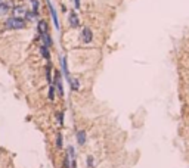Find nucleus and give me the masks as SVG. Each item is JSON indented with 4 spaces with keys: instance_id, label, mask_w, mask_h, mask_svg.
<instances>
[{
    "instance_id": "nucleus-13",
    "label": "nucleus",
    "mask_w": 189,
    "mask_h": 168,
    "mask_svg": "<svg viewBox=\"0 0 189 168\" xmlns=\"http://www.w3.org/2000/svg\"><path fill=\"white\" fill-rule=\"evenodd\" d=\"M31 4H33V13L37 16L38 15V7H40V0H31Z\"/></svg>"
},
{
    "instance_id": "nucleus-6",
    "label": "nucleus",
    "mask_w": 189,
    "mask_h": 168,
    "mask_svg": "<svg viewBox=\"0 0 189 168\" xmlns=\"http://www.w3.org/2000/svg\"><path fill=\"white\" fill-rule=\"evenodd\" d=\"M47 6H49V10H50V15H52V19H53V25H55V28H56V30H59V21H58L56 10H55V7L52 6V3H50V1H47Z\"/></svg>"
},
{
    "instance_id": "nucleus-2",
    "label": "nucleus",
    "mask_w": 189,
    "mask_h": 168,
    "mask_svg": "<svg viewBox=\"0 0 189 168\" xmlns=\"http://www.w3.org/2000/svg\"><path fill=\"white\" fill-rule=\"evenodd\" d=\"M53 87H55V90H56L61 96H64V85H62V74H61V71H55Z\"/></svg>"
},
{
    "instance_id": "nucleus-9",
    "label": "nucleus",
    "mask_w": 189,
    "mask_h": 168,
    "mask_svg": "<svg viewBox=\"0 0 189 168\" xmlns=\"http://www.w3.org/2000/svg\"><path fill=\"white\" fill-rule=\"evenodd\" d=\"M77 142H78V145H84L86 143V133L83 130H80L77 133Z\"/></svg>"
},
{
    "instance_id": "nucleus-11",
    "label": "nucleus",
    "mask_w": 189,
    "mask_h": 168,
    "mask_svg": "<svg viewBox=\"0 0 189 168\" xmlns=\"http://www.w3.org/2000/svg\"><path fill=\"white\" fill-rule=\"evenodd\" d=\"M68 83H70V85H71L73 90H78V88H80V83L77 81L76 78H73V77H68Z\"/></svg>"
},
{
    "instance_id": "nucleus-17",
    "label": "nucleus",
    "mask_w": 189,
    "mask_h": 168,
    "mask_svg": "<svg viewBox=\"0 0 189 168\" xmlns=\"http://www.w3.org/2000/svg\"><path fill=\"white\" fill-rule=\"evenodd\" d=\"M87 162H89V167H93V161H92V158H90V156H89Z\"/></svg>"
},
{
    "instance_id": "nucleus-8",
    "label": "nucleus",
    "mask_w": 189,
    "mask_h": 168,
    "mask_svg": "<svg viewBox=\"0 0 189 168\" xmlns=\"http://www.w3.org/2000/svg\"><path fill=\"white\" fill-rule=\"evenodd\" d=\"M37 30H38V34L40 36H43V34H46V33H49V28H47V22L46 21H38V27H37Z\"/></svg>"
},
{
    "instance_id": "nucleus-12",
    "label": "nucleus",
    "mask_w": 189,
    "mask_h": 168,
    "mask_svg": "<svg viewBox=\"0 0 189 168\" xmlns=\"http://www.w3.org/2000/svg\"><path fill=\"white\" fill-rule=\"evenodd\" d=\"M40 52H41V56H43L44 59H49V58H50V53H49V47H47V46L43 44V46L40 47Z\"/></svg>"
},
{
    "instance_id": "nucleus-4",
    "label": "nucleus",
    "mask_w": 189,
    "mask_h": 168,
    "mask_svg": "<svg viewBox=\"0 0 189 168\" xmlns=\"http://www.w3.org/2000/svg\"><path fill=\"white\" fill-rule=\"evenodd\" d=\"M27 9L24 7V6H15L13 9H12V13H13V16L15 18H21V19H24L25 16H27Z\"/></svg>"
},
{
    "instance_id": "nucleus-15",
    "label": "nucleus",
    "mask_w": 189,
    "mask_h": 168,
    "mask_svg": "<svg viewBox=\"0 0 189 168\" xmlns=\"http://www.w3.org/2000/svg\"><path fill=\"white\" fill-rule=\"evenodd\" d=\"M56 146H58V148H62V137H61V134L58 136V140H56Z\"/></svg>"
},
{
    "instance_id": "nucleus-10",
    "label": "nucleus",
    "mask_w": 189,
    "mask_h": 168,
    "mask_svg": "<svg viewBox=\"0 0 189 168\" xmlns=\"http://www.w3.org/2000/svg\"><path fill=\"white\" fill-rule=\"evenodd\" d=\"M46 78H47L49 84H53V80H52V65L50 64H47V66H46Z\"/></svg>"
},
{
    "instance_id": "nucleus-14",
    "label": "nucleus",
    "mask_w": 189,
    "mask_h": 168,
    "mask_svg": "<svg viewBox=\"0 0 189 168\" xmlns=\"http://www.w3.org/2000/svg\"><path fill=\"white\" fill-rule=\"evenodd\" d=\"M49 99L50 100L55 99V87H53V84H49Z\"/></svg>"
},
{
    "instance_id": "nucleus-16",
    "label": "nucleus",
    "mask_w": 189,
    "mask_h": 168,
    "mask_svg": "<svg viewBox=\"0 0 189 168\" xmlns=\"http://www.w3.org/2000/svg\"><path fill=\"white\" fill-rule=\"evenodd\" d=\"M74 7H76V9H80V0H74Z\"/></svg>"
},
{
    "instance_id": "nucleus-7",
    "label": "nucleus",
    "mask_w": 189,
    "mask_h": 168,
    "mask_svg": "<svg viewBox=\"0 0 189 168\" xmlns=\"http://www.w3.org/2000/svg\"><path fill=\"white\" fill-rule=\"evenodd\" d=\"M68 21H70V25H71L73 28H77V27L80 25V21H78V16H77L76 12H71V13H70Z\"/></svg>"
},
{
    "instance_id": "nucleus-5",
    "label": "nucleus",
    "mask_w": 189,
    "mask_h": 168,
    "mask_svg": "<svg viewBox=\"0 0 189 168\" xmlns=\"http://www.w3.org/2000/svg\"><path fill=\"white\" fill-rule=\"evenodd\" d=\"M10 10H12V4H10V1H4V0H1V1H0V16L7 15Z\"/></svg>"
},
{
    "instance_id": "nucleus-1",
    "label": "nucleus",
    "mask_w": 189,
    "mask_h": 168,
    "mask_svg": "<svg viewBox=\"0 0 189 168\" xmlns=\"http://www.w3.org/2000/svg\"><path fill=\"white\" fill-rule=\"evenodd\" d=\"M4 25H6L7 30H22V28L25 27V21L21 19V18L12 16V18L6 19V24H4Z\"/></svg>"
},
{
    "instance_id": "nucleus-18",
    "label": "nucleus",
    "mask_w": 189,
    "mask_h": 168,
    "mask_svg": "<svg viewBox=\"0 0 189 168\" xmlns=\"http://www.w3.org/2000/svg\"><path fill=\"white\" fill-rule=\"evenodd\" d=\"M0 1H1V0H0Z\"/></svg>"
},
{
    "instance_id": "nucleus-3",
    "label": "nucleus",
    "mask_w": 189,
    "mask_h": 168,
    "mask_svg": "<svg viewBox=\"0 0 189 168\" xmlns=\"http://www.w3.org/2000/svg\"><path fill=\"white\" fill-rule=\"evenodd\" d=\"M80 40L83 43H90L93 40V34H92V30L90 28H87V27H84L83 30H81V33H80Z\"/></svg>"
}]
</instances>
